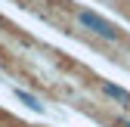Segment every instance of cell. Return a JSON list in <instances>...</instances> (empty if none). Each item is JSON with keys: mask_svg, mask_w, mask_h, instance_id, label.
Wrapping results in <instances>:
<instances>
[{"mask_svg": "<svg viewBox=\"0 0 130 127\" xmlns=\"http://www.w3.org/2000/svg\"><path fill=\"white\" fill-rule=\"evenodd\" d=\"M74 19H77V25L84 28V31L96 34V37L105 40V43H121V37H124V31H121L115 22L102 19V15H99V12H93V9H77V12H74Z\"/></svg>", "mask_w": 130, "mask_h": 127, "instance_id": "obj_1", "label": "cell"}, {"mask_svg": "<svg viewBox=\"0 0 130 127\" xmlns=\"http://www.w3.org/2000/svg\"><path fill=\"white\" fill-rule=\"evenodd\" d=\"M99 90H102V96H108V99H115L118 105L130 108V93H127L124 87H118V84H111V81H99Z\"/></svg>", "mask_w": 130, "mask_h": 127, "instance_id": "obj_2", "label": "cell"}, {"mask_svg": "<svg viewBox=\"0 0 130 127\" xmlns=\"http://www.w3.org/2000/svg\"><path fill=\"white\" fill-rule=\"evenodd\" d=\"M15 96H19V99L31 108V112H43V105H40V99H37V96H31V93H25V90H15Z\"/></svg>", "mask_w": 130, "mask_h": 127, "instance_id": "obj_3", "label": "cell"}, {"mask_svg": "<svg viewBox=\"0 0 130 127\" xmlns=\"http://www.w3.org/2000/svg\"><path fill=\"white\" fill-rule=\"evenodd\" d=\"M0 28H3V19H0Z\"/></svg>", "mask_w": 130, "mask_h": 127, "instance_id": "obj_4", "label": "cell"}]
</instances>
